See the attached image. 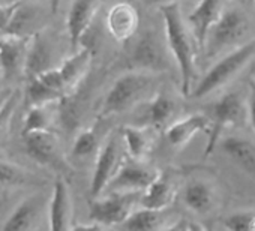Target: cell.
Returning <instances> with one entry per match:
<instances>
[{"label":"cell","instance_id":"cell-1","mask_svg":"<svg viewBox=\"0 0 255 231\" xmlns=\"http://www.w3.org/2000/svg\"><path fill=\"white\" fill-rule=\"evenodd\" d=\"M159 12L164 18L165 38L168 44V50L171 51L182 78V93L183 96H191L194 90L195 80V63H197V50L194 47L192 35L189 33L180 6L176 3L165 5L159 8Z\"/></svg>","mask_w":255,"mask_h":231},{"label":"cell","instance_id":"cell-2","mask_svg":"<svg viewBox=\"0 0 255 231\" xmlns=\"http://www.w3.org/2000/svg\"><path fill=\"white\" fill-rule=\"evenodd\" d=\"M153 86V72L134 69L131 72L122 74L105 95L101 107V116L107 117V116L120 114L131 110L150 95Z\"/></svg>","mask_w":255,"mask_h":231},{"label":"cell","instance_id":"cell-3","mask_svg":"<svg viewBox=\"0 0 255 231\" xmlns=\"http://www.w3.org/2000/svg\"><path fill=\"white\" fill-rule=\"evenodd\" d=\"M255 57V39H251L228 54H225L221 60L213 63L210 69L203 75V78L194 87L191 96L194 99L206 98L207 95L222 89L227 86L252 59Z\"/></svg>","mask_w":255,"mask_h":231},{"label":"cell","instance_id":"cell-4","mask_svg":"<svg viewBox=\"0 0 255 231\" xmlns=\"http://www.w3.org/2000/svg\"><path fill=\"white\" fill-rule=\"evenodd\" d=\"M210 120L212 129L209 132V141L203 153L204 158L213 153L228 129L245 125L248 120V99L245 101L239 92H228L222 95L212 107Z\"/></svg>","mask_w":255,"mask_h":231},{"label":"cell","instance_id":"cell-5","mask_svg":"<svg viewBox=\"0 0 255 231\" xmlns=\"http://www.w3.org/2000/svg\"><path fill=\"white\" fill-rule=\"evenodd\" d=\"M141 194L143 191L110 192L105 198H95L89 210L90 222L98 224L102 228L122 225L135 207L140 206Z\"/></svg>","mask_w":255,"mask_h":231},{"label":"cell","instance_id":"cell-6","mask_svg":"<svg viewBox=\"0 0 255 231\" xmlns=\"http://www.w3.org/2000/svg\"><path fill=\"white\" fill-rule=\"evenodd\" d=\"M249 32L246 15L237 8L224 9L215 24L210 27L204 50L207 56H215L219 51L237 44Z\"/></svg>","mask_w":255,"mask_h":231},{"label":"cell","instance_id":"cell-7","mask_svg":"<svg viewBox=\"0 0 255 231\" xmlns=\"http://www.w3.org/2000/svg\"><path fill=\"white\" fill-rule=\"evenodd\" d=\"M123 159L125 158H123L119 140L116 134H111L101 146L96 161H95V168H93V174L90 180V195L93 200L99 198L107 191L108 183L116 176Z\"/></svg>","mask_w":255,"mask_h":231},{"label":"cell","instance_id":"cell-8","mask_svg":"<svg viewBox=\"0 0 255 231\" xmlns=\"http://www.w3.org/2000/svg\"><path fill=\"white\" fill-rule=\"evenodd\" d=\"M161 171L146 165L143 161L134 158H125L116 176L107 186L110 192H128V191H144ZM105 191V192H107Z\"/></svg>","mask_w":255,"mask_h":231},{"label":"cell","instance_id":"cell-9","mask_svg":"<svg viewBox=\"0 0 255 231\" xmlns=\"http://www.w3.org/2000/svg\"><path fill=\"white\" fill-rule=\"evenodd\" d=\"M32 36L3 35L0 36V71L3 80H15L24 74Z\"/></svg>","mask_w":255,"mask_h":231},{"label":"cell","instance_id":"cell-10","mask_svg":"<svg viewBox=\"0 0 255 231\" xmlns=\"http://www.w3.org/2000/svg\"><path fill=\"white\" fill-rule=\"evenodd\" d=\"M26 153L38 164L50 168L60 170L65 167V161L60 155V144L57 135L48 131H36L23 137Z\"/></svg>","mask_w":255,"mask_h":231},{"label":"cell","instance_id":"cell-11","mask_svg":"<svg viewBox=\"0 0 255 231\" xmlns=\"http://www.w3.org/2000/svg\"><path fill=\"white\" fill-rule=\"evenodd\" d=\"M102 0H74L68 18H66V29L69 36V44L74 51L80 48L83 36L87 33Z\"/></svg>","mask_w":255,"mask_h":231},{"label":"cell","instance_id":"cell-12","mask_svg":"<svg viewBox=\"0 0 255 231\" xmlns=\"http://www.w3.org/2000/svg\"><path fill=\"white\" fill-rule=\"evenodd\" d=\"M131 62L134 69L149 71V72H162L167 68V59L164 47L153 32H146L137 42Z\"/></svg>","mask_w":255,"mask_h":231},{"label":"cell","instance_id":"cell-13","mask_svg":"<svg viewBox=\"0 0 255 231\" xmlns=\"http://www.w3.org/2000/svg\"><path fill=\"white\" fill-rule=\"evenodd\" d=\"M50 230H71L72 225V200L66 180L59 176L53 186L48 204Z\"/></svg>","mask_w":255,"mask_h":231},{"label":"cell","instance_id":"cell-14","mask_svg":"<svg viewBox=\"0 0 255 231\" xmlns=\"http://www.w3.org/2000/svg\"><path fill=\"white\" fill-rule=\"evenodd\" d=\"M140 26L138 11L131 3H116L107 15V27L111 36L119 41L125 42L132 38Z\"/></svg>","mask_w":255,"mask_h":231},{"label":"cell","instance_id":"cell-15","mask_svg":"<svg viewBox=\"0 0 255 231\" xmlns=\"http://www.w3.org/2000/svg\"><path fill=\"white\" fill-rule=\"evenodd\" d=\"M210 129H212V120L209 116H206L203 113H197V114H191L188 117L170 125L165 129V138L173 147L182 149L195 135H198L200 132L209 134Z\"/></svg>","mask_w":255,"mask_h":231},{"label":"cell","instance_id":"cell-16","mask_svg":"<svg viewBox=\"0 0 255 231\" xmlns=\"http://www.w3.org/2000/svg\"><path fill=\"white\" fill-rule=\"evenodd\" d=\"M222 5L224 0H200L198 6L191 12L188 20L192 26L194 39L200 50H204L210 27L224 11Z\"/></svg>","mask_w":255,"mask_h":231},{"label":"cell","instance_id":"cell-17","mask_svg":"<svg viewBox=\"0 0 255 231\" xmlns=\"http://www.w3.org/2000/svg\"><path fill=\"white\" fill-rule=\"evenodd\" d=\"M182 200L188 210L195 215H207L216 206V191L207 180L195 179L185 185Z\"/></svg>","mask_w":255,"mask_h":231},{"label":"cell","instance_id":"cell-18","mask_svg":"<svg viewBox=\"0 0 255 231\" xmlns=\"http://www.w3.org/2000/svg\"><path fill=\"white\" fill-rule=\"evenodd\" d=\"M221 150L245 173L255 176V144L248 138L225 135L219 141Z\"/></svg>","mask_w":255,"mask_h":231},{"label":"cell","instance_id":"cell-19","mask_svg":"<svg viewBox=\"0 0 255 231\" xmlns=\"http://www.w3.org/2000/svg\"><path fill=\"white\" fill-rule=\"evenodd\" d=\"M174 197L176 189L173 183L164 173H159V176L143 191L140 206L155 210H165L174 201Z\"/></svg>","mask_w":255,"mask_h":231},{"label":"cell","instance_id":"cell-20","mask_svg":"<svg viewBox=\"0 0 255 231\" xmlns=\"http://www.w3.org/2000/svg\"><path fill=\"white\" fill-rule=\"evenodd\" d=\"M90 63H92V51L89 48H78L77 51H74L72 56H69L66 60L62 62L59 69L65 83L66 93L74 90L80 84V81L87 74Z\"/></svg>","mask_w":255,"mask_h":231},{"label":"cell","instance_id":"cell-21","mask_svg":"<svg viewBox=\"0 0 255 231\" xmlns=\"http://www.w3.org/2000/svg\"><path fill=\"white\" fill-rule=\"evenodd\" d=\"M51 47L45 38H42L41 33L32 35L30 45H29V53H27V60H26V68H24V75L30 80L41 72L53 68L51 66Z\"/></svg>","mask_w":255,"mask_h":231},{"label":"cell","instance_id":"cell-22","mask_svg":"<svg viewBox=\"0 0 255 231\" xmlns=\"http://www.w3.org/2000/svg\"><path fill=\"white\" fill-rule=\"evenodd\" d=\"M41 209V198L33 195L23 200L14 212L8 216L5 224L2 225L3 230H32L36 227L38 216Z\"/></svg>","mask_w":255,"mask_h":231},{"label":"cell","instance_id":"cell-23","mask_svg":"<svg viewBox=\"0 0 255 231\" xmlns=\"http://www.w3.org/2000/svg\"><path fill=\"white\" fill-rule=\"evenodd\" d=\"M176 110L177 107L174 99L165 92H159L149 102L147 119L156 131H162L170 126V122L174 117Z\"/></svg>","mask_w":255,"mask_h":231},{"label":"cell","instance_id":"cell-24","mask_svg":"<svg viewBox=\"0 0 255 231\" xmlns=\"http://www.w3.org/2000/svg\"><path fill=\"white\" fill-rule=\"evenodd\" d=\"M122 137H123L128 155L131 158L143 161L146 156H149L153 147V138L147 128L126 125L122 128Z\"/></svg>","mask_w":255,"mask_h":231},{"label":"cell","instance_id":"cell-25","mask_svg":"<svg viewBox=\"0 0 255 231\" xmlns=\"http://www.w3.org/2000/svg\"><path fill=\"white\" fill-rule=\"evenodd\" d=\"M54 114H56V102L42 104V105H30L23 122L21 137L30 132L51 129Z\"/></svg>","mask_w":255,"mask_h":231},{"label":"cell","instance_id":"cell-26","mask_svg":"<svg viewBox=\"0 0 255 231\" xmlns=\"http://www.w3.org/2000/svg\"><path fill=\"white\" fill-rule=\"evenodd\" d=\"M164 210H155V209H135L128 219L120 225L125 230H162L165 228L164 224Z\"/></svg>","mask_w":255,"mask_h":231},{"label":"cell","instance_id":"cell-27","mask_svg":"<svg viewBox=\"0 0 255 231\" xmlns=\"http://www.w3.org/2000/svg\"><path fill=\"white\" fill-rule=\"evenodd\" d=\"M26 98H27V102L30 107V105H42V104L57 102L59 99L63 98V95L59 93L57 90L51 89L45 83H42L38 77H33L29 80Z\"/></svg>","mask_w":255,"mask_h":231},{"label":"cell","instance_id":"cell-28","mask_svg":"<svg viewBox=\"0 0 255 231\" xmlns=\"http://www.w3.org/2000/svg\"><path fill=\"white\" fill-rule=\"evenodd\" d=\"M33 176L24 168L12 162L0 161V185L3 186H23L33 183Z\"/></svg>","mask_w":255,"mask_h":231},{"label":"cell","instance_id":"cell-29","mask_svg":"<svg viewBox=\"0 0 255 231\" xmlns=\"http://www.w3.org/2000/svg\"><path fill=\"white\" fill-rule=\"evenodd\" d=\"M98 146H99V140H98L96 129L95 128L83 129L75 137V140L72 143L71 155H72V158L84 159V158H89L90 155H93L98 150Z\"/></svg>","mask_w":255,"mask_h":231},{"label":"cell","instance_id":"cell-30","mask_svg":"<svg viewBox=\"0 0 255 231\" xmlns=\"http://www.w3.org/2000/svg\"><path fill=\"white\" fill-rule=\"evenodd\" d=\"M225 228L234 230V231H251L255 230V212L243 210L231 213L224 221Z\"/></svg>","mask_w":255,"mask_h":231},{"label":"cell","instance_id":"cell-31","mask_svg":"<svg viewBox=\"0 0 255 231\" xmlns=\"http://www.w3.org/2000/svg\"><path fill=\"white\" fill-rule=\"evenodd\" d=\"M20 6H21V0H15V2L8 5H0V36L8 32Z\"/></svg>","mask_w":255,"mask_h":231},{"label":"cell","instance_id":"cell-32","mask_svg":"<svg viewBox=\"0 0 255 231\" xmlns=\"http://www.w3.org/2000/svg\"><path fill=\"white\" fill-rule=\"evenodd\" d=\"M17 98H18V93L14 90L11 99L8 101V104L5 105V108H3L2 111H0V132H2L5 123H6V122L9 120V117H11V114H12V111H14V107H15V104H17Z\"/></svg>","mask_w":255,"mask_h":231},{"label":"cell","instance_id":"cell-33","mask_svg":"<svg viewBox=\"0 0 255 231\" xmlns=\"http://www.w3.org/2000/svg\"><path fill=\"white\" fill-rule=\"evenodd\" d=\"M248 120L255 131V81L252 80L249 84V95H248Z\"/></svg>","mask_w":255,"mask_h":231},{"label":"cell","instance_id":"cell-34","mask_svg":"<svg viewBox=\"0 0 255 231\" xmlns=\"http://www.w3.org/2000/svg\"><path fill=\"white\" fill-rule=\"evenodd\" d=\"M168 230H204V227L192 219H188V218H182L179 221H176L174 224L168 225L167 227Z\"/></svg>","mask_w":255,"mask_h":231},{"label":"cell","instance_id":"cell-35","mask_svg":"<svg viewBox=\"0 0 255 231\" xmlns=\"http://www.w3.org/2000/svg\"><path fill=\"white\" fill-rule=\"evenodd\" d=\"M143 2L149 6H155V8H162L165 5H170V3H176L177 0H143Z\"/></svg>","mask_w":255,"mask_h":231},{"label":"cell","instance_id":"cell-36","mask_svg":"<svg viewBox=\"0 0 255 231\" xmlns=\"http://www.w3.org/2000/svg\"><path fill=\"white\" fill-rule=\"evenodd\" d=\"M12 93H14V90H0V111L5 108V105L11 99Z\"/></svg>","mask_w":255,"mask_h":231},{"label":"cell","instance_id":"cell-37","mask_svg":"<svg viewBox=\"0 0 255 231\" xmlns=\"http://www.w3.org/2000/svg\"><path fill=\"white\" fill-rule=\"evenodd\" d=\"M251 75H252V80H254V81H255V68H254V69H252V74H251Z\"/></svg>","mask_w":255,"mask_h":231},{"label":"cell","instance_id":"cell-38","mask_svg":"<svg viewBox=\"0 0 255 231\" xmlns=\"http://www.w3.org/2000/svg\"><path fill=\"white\" fill-rule=\"evenodd\" d=\"M0 78H2V71H0Z\"/></svg>","mask_w":255,"mask_h":231}]
</instances>
